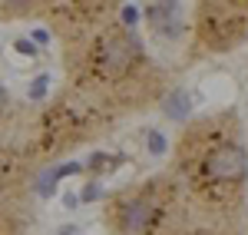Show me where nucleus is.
<instances>
[{
	"instance_id": "obj_1",
	"label": "nucleus",
	"mask_w": 248,
	"mask_h": 235,
	"mask_svg": "<svg viewBox=\"0 0 248 235\" xmlns=\"http://www.w3.org/2000/svg\"><path fill=\"white\" fill-rule=\"evenodd\" d=\"M248 169V156L242 146H218L209 159H205V176L215 179V182H232V179H242Z\"/></svg>"
},
{
	"instance_id": "obj_2",
	"label": "nucleus",
	"mask_w": 248,
	"mask_h": 235,
	"mask_svg": "<svg viewBox=\"0 0 248 235\" xmlns=\"http://www.w3.org/2000/svg\"><path fill=\"white\" fill-rule=\"evenodd\" d=\"M182 7L179 3H155V7H149V17H153V27L155 33H169V37H175L179 30H182Z\"/></svg>"
},
{
	"instance_id": "obj_3",
	"label": "nucleus",
	"mask_w": 248,
	"mask_h": 235,
	"mask_svg": "<svg viewBox=\"0 0 248 235\" xmlns=\"http://www.w3.org/2000/svg\"><path fill=\"white\" fill-rule=\"evenodd\" d=\"M136 40H126V37H113L106 43V50H103V63L109 66V70H126V63L133 60Z\"/></svg>"
},
{
	"instance_id": "obj_4",
	"label": "nucleus",
	"mask_w": 248,
	"mask_h": 235,
	"mask_svg": "<svg viewBox=\"0 0 248 235\" xmlns=\"http://www.w3.org/2000/svg\"><path fill=\"white\" fill-rule=\"evenodd\" d=\"M149 219H153V205H149V202H142V199H136V202H129V205L123 209L119 225H123L126 232H139V229H146V225H149Z\"/></svg>"
},
{
	"instance_id": "obj_5",
	"label": "nucleus",
	"mask_w": 248,
	"mask_h": 235,
	"mask_svg": "<svg viewBox=\"0 0 248 235\" xmlns=\"http://www.w3.org/2000/svg\"><path fill=\"white\" fill-rule=\"evenodd\" d=\"M189 96H186V93H172L169 99H166V113H169L172 119H182L186 116V113H189Z\"/></svg>"
},
{
	"instance_id": "obj_6",
	"label": "nucleus",
	"mask_w": 248,
	"mask_h": 235,
	"mask_svg": "<svg viewBox=\"0 0 248 235\" xmlns=\"http://www.w3.org/2000/svg\"><path fill=\"white\" fill-rule=\"evenodd\" d=\"M57 182H60L57 169H50V172H43V176H40V182H37V192H40L43 199H50V196H53V189H57Z\"/></svg>"
},
{
	"instance_id": "obj_7",
	"label": "nucleus",
	"mask_w": 248,
	"mask_h": 235,
	"mask_svg": "<svg viewBox=\"0 0 248 235\" xmlns=\"http://www.w3.org/2000/svg\"><path fill=\"white\" fill-rule=\"evenodd\" d=\"M46 86H50V77H37L33 86H30V99H43L46 96Z\"/></svg>"
},
{
	"instance_id": "obj_8",
	"label": "nucleus",
	"mask_w": 248,
	"mask_h": 235,
	"mask_svg": "<svg viewBox=\"0 0 248 235\" xmlns=\"http://www.w3.org/2000/svg\"><path fill=\"white\" fill-rule=\"evenodd\" d=\"M149 153H153V156H159V153H166V136H162V133H149Z\"/></svg>"
},
{
	"instance_id": "obj_9",
	"label": "nucleus",
	"mask_w": 248,
	"mask_h": 235,
	"mask_svg": "<svg viewBox=\"0 0 248 235\" xmlns=\"http://www.w3.org/2000/svg\"><path fill=\"white\" fill-rule=\"evenodd\" d=\"M103 196V186H96V182H90L83 192H79V202H96V199Z\"/></svg>"
},
{
	"instance_id": "obj_10",
	"label": "nucleus",
	"mask_w": 248,
	"mask_h": 235,
	"mask_svg": "<svg viewBox=\"0 0 248 235\" xmlns=\"http://www.w3.org/2000/svg\"><path fill=\"white\" fill-rule=\"evenodd\" d=\"M14 47H17V53H27V57H33V53H37V47H33L30 40H17Z\"/></svg>"
},
{
	"instance_id": "obj_11",
	"label": "nucleus",
	"mask_w": 248,
	"mask_h": 235,
	"mask_svg": "<svg viewBox=\"0 0 248 235\" xmlns=\"http://www.w3.org/2000/svg\"><path fill=\"white\" fill-rule=\"evenodd\" d=\"M123 20H126V23H136V20H139V7H126V10H123Z\"/></svg>"
},
{
	"instance_id": "obj_12",
	"label": "nucleus",
	"mask_w": 248,
	"mask_h": 235,
	"mask_svg": "<svg viewBox=\"0 0 248 235\" xmlns=\"http://www.w3.org/2000/svg\"><path fill=\"white\" fill-rule=\"evenodd\" d=\"M33 40H37V43H46L50 33H46V30H33Z\"/></svg>"
},
{
	"instance_id": "obj_13",
	"label": "nucleus",
	"mask_w": 248,
	"mask_h": 235,
	"mask_svg": "<svg viewBox=\"0 0 248 235\" xmlns=\"http://www.w3.org/2000/svg\"><path fill=\"white\" fill-rule=\"evenodd\" d=\"M63 202H66V209H77L79 202H77V196H73V192H70V196H63Z\"/></svg>"
},
{
	"instance_id": "obj_14",
	"label": "nucleus",
	"mask_w": 248,
	"mask_h": 235,
	"mask_svg": "<svg viewBox=\"0 0 248 235\" xmlns=\"http://www.w3.org/2000/svg\"><path fill=\"white\" fill-rule=\"evenodd\" d=\"M60 235H77V225H63V229H60Z\"/></svg>"
},
{
	"instance_id": "obj_15",
	"label": "nucleus",
	"mask_w": 248,
	"mask_h": 235,
	"mask_svg": "<svg viewBox=\"0 0 248 235\" xmlns=\"http://www.w3.org/2000/svg\"><path fill=\"white\" fill-rule=\"evenodd\" d=\"M3 103H7V90L0 86V110H3Z\"/></svg>"
}]
</instances>
